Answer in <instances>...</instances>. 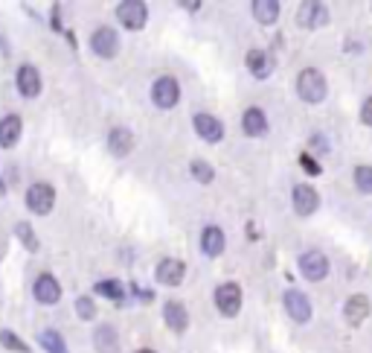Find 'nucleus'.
Masks as SVG:
<instances>
[{"label": "nucleus", "mask_w": 372, "mask_h": 353, "mask_svg": "<svg viewBox=\"0 0 372 353\" xmlns=\"http://www.w3.org/2000/svg\"><path fill=\"white\" fill-rule=\"evenodd\" d=\"M163 318H166L169 330H175V333H184L186 327H189V316H186V307H184L181 301H166Z\"/></svg>", "instance_id": "nucleus-16"}, {"label": "nucleus", "mask_w": 372, "mask_h": 353, "mask_svg": "<svg viewBox=\"0 0 372 353\" xmlns=\"http://www.w3.org/2000/svg\"><path fill=\"white\" fill-rule=\"evenodd\" d=\"M361 120H364V123L372 129V97H369V100L361 105Z\"/></svg>", "instance_id": "nucleus-31"}, {"label": "nucleus", "mask_w": 372, "mask_h": 353, "mask_svg": "<svg viewBox=\"0 0 372 353\" xmlns=\"http://www.w3.org/2000/svg\"><path fill=\"white\" fill-rule=\"evenodd\" d=\"M303 167H306V170H308V173H314V175H317V173H320V163H317V161H311V158H308V155H303Z\"/></svg>", "instance_id": "nucleus-32"}, {"label": "nucleus", "mask_w": 372, "mask_h": 353, "mask_svg": "<svg viewBox=\"0 0 372 353\" xmlns=\"http://www.w3.org/2000/svg\"><path fill=\"white\" fill-rule=\"evenodd\" d=\"M76 313H79V318L90 321V318H96V303L90 298H79L76 301Z\"/></svg>", "instance_id": "nucleus-30"}, {"label": "nucleus", "mask_w": 372, "mask_h": 353, "mask_svg": "<svg viewBox=\"0 0 372 353\" xmlns=\"http://www.w3.org/2000/svg\"><path fill=\"white\" fill-rule=\"evenodd\" d=\"M184 274H186V266H184V260H175V257H166L157 266V280L163 287H178Z\"/></svg>", "instance_id": "nucleus-13"}, {"label": "nucleus", "mask_w": 372, "mask_h": 353, "mask_svg": "<svg viewBox=\"0 0 372 353\" xmlns=\"http://www.w3.org/2000/svg\"><path fill=\"white\" fill-rule=\"evenodd\" d=\"M96 292L111 298V301H119L126 295V289H122V284H116V280H102V284H96Z\"/></svg>", "instance_id": "nucleus-27"}, {"label": "nucleus", "mask_w": 372, "mask_h": 353, "mask_svg": "<svg viewBox=\"0 0 372 353\" xmlns=\"http://www.w3.org/2000/svg\"><path fill=\"white\" fill-rule=\"evenodd\" d=\"M343 316H346V321H349L352 327L364 324V321H366V316H369V298H366V295H352L349 301H346Z\"/></svg>", "instance_id": "nucleus-17"}, {"label": "nucleus", "mask_w": 372, "mask_h": 353, "mask_svg": "<svg viewBox=\"0 0 372 353\" xmlns=\"http://www.w3.org/2000/svg\"><path fill=\"white\" fill-rule=\"evenodd\" d=\"M18 91L23 93V97H38V93H41V74H38V70L32 67V64H23L20 70H18Z\"/></svg>", "instance_id": "nucleus-15"}, {"label": "nucleus", "mask_w": 372, "mask_h": 353, "mask_svg": "<svg viewBox=\"0 0 372 353\" xmlns=\"http://www.w3.org/2000/svg\"><path fill=\"white\" fill-rule=\"evenodd\" d=\"M251 9H253V18L259 21V23H277V18H280V4L277 0H253L251 4Z\"/></svg>", "instance_id": "nucleus-22"}, {"label": "nucleus", "mask_w": 372, "mask_h": 353, "mask_svg": "<svg viewBox=\"0 0 372 353\" xmlns=\"http://www.w3.org/2000/svg\"><path fill=\"white\" fill-rule=\"evenodd\" d=\"M355 187L361 193H372V167H358L355 170Z\"/></svg>", "instance_id": "nucleus-29"}, {"label": "nucleus", "mask_w": 372, "mask_h": 353, "mask_svg": "<svg viewBox=\"0 0 372 353\" xmlns=\"http://www.w3.org/2000/svg\"><path fill=\"white\" fill-rule=\"evenodd\" d=\"M247 67H251V74L256 79H268L270 74H274V62H270V56L265 50H251V53H247Z\"/></svg>", "instance_id": "nucleus-21"}, {"label": "nucleus", "mask_w": 372, "mask_h": 353, "mask_svg": "<svg viewBox=\"0 0 372 353\" xmlns=\"http://www.w3.org/2000/svg\"><path fill=\"white\" fill-rule=\"evenodd\" d=\"M53 204H56V190L49 184L35 181L30 190H27V207L32 210L35 216H47L49 210H53Z\"/></svg>", "instance_id": "nucleus-2"}, {"label": "nucleus", "mask_w": 372, "mask_h": 353, "mask_svg": "<svg viewBox=\"0 0 372 353\" xmlns=\"http://www.w3.org/2000/svg\"><path fill=\"white\" fill-rule=\"evenodd\" d=\"M296 93H300L303 103H323L326 100V76L320 74L317 67H306L300 76H296Z\"/></svg>", "instance_id": "nucleus-1"}, {"label": "nucleus", "mask_w": 372, "mask_h": 353, "mask_svg": "<svg viewBox=\"0 0 372 353\" xmlns=\"http://www.w3.org/2000/svg\"><path fill=\"white\" fill-rule=\"evenodd\" d=\"M0 345L6 350H15V353H30V345L20 342V336H15L12 330H0Z\"/></svg>", "instance_id": "nucleus-25"}, {"label": "nucleus", "mask_w": 372, "mask_h": 353, "mask_svg": "<svg viewBox=\"0 0 372 353\" xmlns=\"http://www.w3.org/2000/svg\"><path fill=\"white\" fill-rule=\"evenodd\" d=\"M282 303H285V313H288L296 324H306V321L311 318V301L306 298V292H300V289H288L285 298H282Z\"/></svg>", "instance_id": "nucleus-8"}, {"label": "nucleus", "mask_w": 372, "mask_h": 353, "mask_svg": "<svg viewBox=\"0 0 372 353\" xmlns=\"http://www.w3.org/2000/svg\"><path fill=\"white\" fill-rule=\"evenodd\" d=\"M108 149H111L116 158H126V155L134 149V134H131V129L114 126V129L108 132Z\"/></svg>", "instance_id": "nucleus-14"}, {"label": "nucleus", "mask_w": 372, "mask_h": 353, "mask_svg": "<svg viewBox=\"0 0 372 353\" xmlns=\"http://www.w3.org/2000/svg\"><path fill=\"white\" fill-rule=\"evenodd\" d=\"M152 100H155V105L157 108H175L178 105V100H181V85H178V79H172V76H160L157 82H155V88H152Z\"/></svg>", "instance_id": "nucleus-4"}, {"label": "nucleus", "mask_w": 372, "mask_h": 353, "mask_svg": "<svg viewBox=\"0 0 372 353\" xmlns=\"http://www.w3.org/2000/svg\"><path fill=\"white\" fill-rule=\"evenodd\" d=\"M215 307H218L221 316H227V318L239 316V310H241V287L239 284H221L215 289Z\"/></svg>", "instance_id": "nucleus-5"}, {"label": "nucleus", "mask_w": 372, "mask_h": 353, "mask_svg": "<svg viewBox=\"0 0 372 353\" xmlns=\"http://www.w3.org/2000/svg\"><path fill=\"white\" fill-rule=\"evenodd\" d=\"M38 342H41V347H44L47 353H70L67 345H64V339H61L56 330H44V333L38 336Z\"/></svg>", "instance_id": "nucleus-24"}, {"label": "nucleus", "mask_w": 372, "mask_h": 353, "mask_svg": "<svg viewBox=\"0 0 372 353\" xmlns=\"http://www.w3.org/2000/svg\"><path fill=\"white\" fill-rule=\"evenodd\" d=\"M291 202H294V210L300 216H311L314 210L320 207V196L311 184H296L294 187V193H291Z\"/></svg>", "instance_id": "nucleus-9"}, {"label": "nucleus", "mask_w": 372, "mask_h": 353, "mask_svg": "<svg viewBox=\"0 0 372 353\" xmlns=\"http://www.w3.org/2000/svg\"><path fill=\"white\" fill-rule=\"evenodd\" d=\"M32 295H35L38 303H47V307H53V303H59V298H61V287H59V280H56L53 274H41V277H35Z\"/></svg>", "instance_id": "nucleus-11"}, {"label": "nucleus", "mask_w": 372, "mask_h": 353, "mask_svg": "<svg viewBox=\"0 0 372 353\" xmlns=\"http://www.w3.org/2000/svg\"><path fill=\"white\" fill-rule=\"evenodd\" d=\"M15 237H18L23 245H27L30 251H38V237L32 233V228H30L27 222H18V225H15Z\"/></svg>", "instance_id": "nucleus-26"}, {"label": "nucleus", "mask_w": 372, "mask_h": 353, "mask_svg": "<svg viewBox=\"0 0 372 353\" xmlns=\"http://www.w3.org/2000/svg\"><path fill=\"white\" fill-rule=\"evenodd\" d=\"M326 6L323 4H314V0H306V4L300 6V12H296V21H300V27L306 30H314V27H323L326 23Z\"/></svg>", "instance_id": "nucleus-12"}, {"label": "nucleus", "mask_w": 372, "mask_h": 353, "mask_svg": "<svg viewBox=\"0 0 372 353\" xmlns=\"http://www.w3.org/2000/svg\"><path fill=\"white\" fill-rule=\"evenodd\" d=\"M192 126H195L198 134L207 140V144H218V140L224 137V123H221L218 117H212V114H195Z\"/></svg>", "instance_id": "nucleus-10"}, {"label": "nucleus", "mask_w": 372, "mask_h": 353, "mask_svg": "<svg viewBox=\"0 0 372 353\" xmlns=\"http://www.w3.org/2000/svg\"><path fill=\"white\" fill-rule=\"evenodd\" d=\"M192 175H195V181H201V184H210L212 181V175H215V170L210 167L207 161H192Z\"/></svg>", "instance_id": "nucleus-28"}, {"label": "nucleus", "mask_w": 372, "mask_h": 353, "mask_svg": "<svg viewBox=\"0 0 372 353\" xmlns=\"http://www.w3.org/2000/svg\"><path fill=\"white\" fill-rule=\"evenodd\" d=\"M224 231H221L218 225H207L204 233H201V248L207 257H218L221 251H224Z\"/></svg>", "instance_id": "nucleus-20"}, {"label": "nucleus", "mask_w": 372, "mask_h": 353, "mask_svg": "<svg viewBox=\"0 0 372 353\" xmlns=\"http://www.w3.org/2000/svg\"><path fill=\"white\" fill-rule=\"evenodd\" d=\"M116 18H119V23L126 30H134L137 33V30L145 27V21H148V6L140 4V0H126V4H119Z\"/></svg>", "instance_id": "nucleus-3"}, {"label": "nucleus", "mask_w": 372, "mask_h": 353, "mask_svg": "<svg viewBox=\"0 0 372 353\" xmlns=\"http://www.w3.org/2000/svg\"><path fill=\"white\" fill-rule=\"evenodd\" d=\"M300 272H303V277L306 280H323L326 274H329V260H326V254L323 251H306L303 257H300Z\"/></svg>", "instance_id": "nucleus-7"}, {"label": "nucleus", "mask_w": 372, "mask_h": 353, "mask_svg": "<svg viewBox=\"0 0 372 353\" xmlns=\"http://www.w3.org/2000/svg\"><path fill=\"white\" fill-rule=\"evenodd\" d=\"M93 339H96V350H99V353H116V347H119L116 330H114L111 324H102V327H99Z\"/></svg>", "instance_id": "nucleus-23"}, {"label": "nucleus", "mask_w": 372, "mask_h": 353, "mask_svg": "<svg viewBox=\"0 0 372 353\" xmlns=\"http://www.w3.org/2000/svg\"><path fill=\"white\" fill-rule=\"evenodd\" d=\"M241 129L244 134H251V137H262L268 132V117L262 108H247L241 114Z\"/></svg>", "instance_id": "nucleus-18"}, {"label": "nucleus", "mask_w": 372, "mask_h": 353, "mask_svg": "<svg viewBox=\"0 0 372 353\" xmlns=\"http://www.w3.org/2000/svg\"><path fill=\"white\" fill-rule=\"evenodd\" d=\"M137 353H155V350H137Z\"/></svg>", "instance_id": "nucleus-33"}, {"label": "nucleus", "mask_w": 372, "mask_h": 353, "mask_svg": "<svg viewBox=\"0 0 372 353\" xmlns=\"http://www.w3.org/2000/svg\"><path fill=\"white\" fill-rule=\"evenodd\" d=\"M20 117L18 114H6L4 120H0V146L4 149H12L18 140H20Z\"/></svg>", "instance_id": "nucleus-19"}, {"label": "nucleus", "mask_w": 372, "mask_h": 353, "mask_svg": "<svg viewBox=\"0 0 372 353\" xmlns=\"http://www.w3.org/2000/svg\"><path fill=\"white\" fill-rule=\"evenodd\" d=\"M90 50L99 56V59H114L119 53V35L111 30V27H99L93 35H90Z\"/></svg>", "instance_id": "nucleus-6"}]
</instances>
